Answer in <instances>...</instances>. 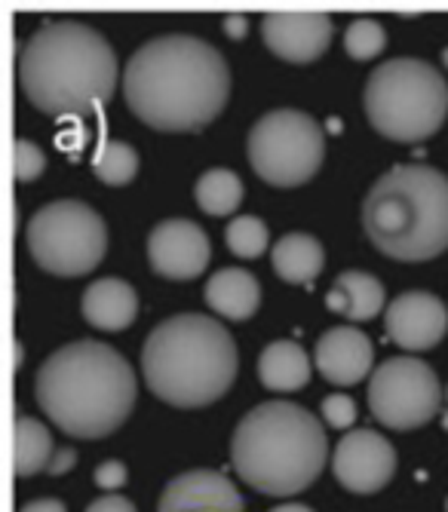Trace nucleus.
<instances>
[{"mask_svg": "<svg viewBox=\"0 0 448 512\" xmlns=\"http://www.w3.org/2000/svg\"><path fill=\"white\" fill-rule=\"evenodd\" d=\"M231 71L212 43L194 34H160L123 68V99L145 126L197 132L228 105Z\"/></svg>", "mask_w": 448, "mask_h": 512, "instance_id": "nucleus-1", "label": "nucleus"}, {"mask_svg": "<svg viewBox=\"0 0 448 512\" xmlns=\"http://www.w3.org/2000/svg\"><path fill=\"white\" fill-rule=\"evenodd\" d=\"M34 396L71 439H105L126 424L139 384L132 365L108 344L74 341L37 368Z\"/></svg>", "mask_w": 448, "mask_h": 512, "instance_id": "nucleus-2", "label": "nucleus"}, {"mask_svg": "<svg viewBox=\"0 0 448 512\" xmlns=\"http://www.w3.org/2000/svg\"><path fill=\"white\" fill-rule=\"evenodd\" d=\"M25 99L50 117H77L105 105L117 89L111 43L83 22L37 28L16 59Z\"/></svg>", "mask_w": 448, "mask_h": 512, "instance_id": "nucleus-3", "label": "nucleus"}, {"mask_svg": "<svg viewBox=\"0 0 448 512\" xmlns=\"http://www.w3.org/2000/svg\"><path fill=\"white\" fill-rule=\"evenodd\" d=\"M329 442L320 417L304 405L274 399L255 405L234 430L231 463L258 494L292 497L313 485L326 467Z\"/></svg>", "mask_w": 448, "mask_h": 512, "instance_id": "nucleus-4", "label": "nucleus"}, {"mask_svg": "<svg viewBox=\"0 0 448 512\" xmlns=\"http://www.w3.org/2000/svg\"><path fill=\"white\" fill-rule=\"evenodd\" d=\"M148 390L175 408H206L237 378V344L212 316L178 313L154 325L142 347Z\"/></svg>", "mask_w": 448, "mask_h": 512, "instance_id": "nucleus-5", "label": "nucleus"}, {"mask_svg": "<svg viewBox=\"0 0 448 512\" xmlns=\"http://www.w3.org/2000/svg\"><path fill=\"white\" fill-rule=\"evenodd\" d=\"M369 243L393 261H430L448 249V175L424 163L387 169L363 200Z\"/></svg>", "mask_w": 448, "mask_h": 512, "instance_id": "nucleus-6", "label": "nucleus"}, {"mask_svg": "<svg viewBox=\"0 0 448 512\" xmlns=\"http://www.w3.org/2000/svg\"><path fill=\"white\" fill-rule=\"evenodd\" d=\"M372 129L390 142L415 145L436 135L448 114V83L424 59H390L378 65L363 89Z\"/></svg>", "mask_w": 448, "mask_h": 512, "instance_id": "nucleus-7", "label": "nucleus"}, {"mask_svg": "<svg viewBox=\"0 0 448 512\" xmlns=\"http://www.w3.org/2000/svg\"><path fill=\"white\" fill-rule=\"evenodd\" d=\"M25 243L40 270L53 276H86L108 252V230L93 206L56 200L28 218Z\"/></svg>", "mask_w": 448, "mask_h": 512, "instance_id": "nucleus-8", "label": "nucleus"}, {"mask_svg": "<svg viewBox=\"0 0 448 512\" xmlns=\"http://www.w3.org/2000/svg\"><path fill=\"white\" fill-rule=\"evenodd\" d=\"M246 154L261 181L274 188H298L320 172L326 138L310 114L277 108L255 120L246 138Z\"/></svg>", "mask_w": 448, "mask_h": 512, "instance_id": "nucleus-9", "label": "nucleus"}, {"mask_svg": "<svg viewBox=\"0 0 448 512\" xmlns=\"http://www.w3.org/2000/svg\"><path fill=\"white\" fill-rule=\"evenodd\" d=\"M442 402L436 371L415 356H393L372 371L369 408L387 430H415L433 421Z\"/></svg>", "mask_w": 448, "mask_h": 512, "instance_id": "nucleus-10", "label": "nucleus"}, {"mask_svg": "<svg viewBox=\"0 0 448 512\" xmlns=\"http://www.w3.org/2000/svg\"><path fill=\"white\" fill-rule=\"evenodd\" d=\"M332 473L350 494H378L396 473V451L375 430H350L332 451Z\"/></svg>", "mask_w": 448, "mask_h": 512, "instance_id": "nucleus-11", "label": "nucleus"}, {"mask_svg": "<svg viewBox=\"0 0 448 512\" xmlns=\"http://www.w3.org/2000/svg\"><path fill=\"white\" fill-rule=\"evenodd\" d=\"M209 258L206 230L191 218H166L148 234V261L157 276L185 283L206 270Z\"/></svg>", "mask_w": 448, "mask_h": 512, "instance_id": "nucleus-12", "label": "nucleus"}, {"mask_svg": "<svg viewBox=\"0 0 448 512\" xmlns=\"http://www.w3.org/2000/svg\"><path fill=\"white\" fill-rule=\"evenodd\" d=\"M332 19L326 13H264L261 40L274 56L292 65H307L320 59L332 43Z\"/></svg>", "mask_w": 448, "mask_h": 512, "instance_id": "nucleus-13", "label": "nucleus"}, {"mask_svg": "<svg viewBox=\"0 0 448 512\" xmlns=\"http://www.w3.org/2000/svg\"><path fill=\"white\" fill-rule=\"evenodd\" d=\"M384 322H387V335L393 338V344H399L409 353H421V350H433L445 338L448 310L433 292L415 289V292L396 295L387 304Z\"/></svg>", "mask_w": 448, "mask_h": 512, "instance_id": "nucleus-14", "label": "nucleus"}, {"mask_svg": "<svg viewBox=\"0 0 448 512\" xmlns=\"http://www.w3.org/2000/svg\"><path fill=\"white\" fill-rule=\"evenodd\" d=\"M157 512H246V503L224 473L191 470L166 482Z\"/></svg>", "mask_w": 448, "mask_h": 512, "instance_id": "nucleus-15", "label": "nucleus"}, {"mask_svg": "<svg viewBox=\"0 0 448 512\" xmlns=\"http://www.w3.org/2000/svg\"><path fill=\"white\" fill-rule=\"evenodd\" d=\"M372 359H375V347L369 335L353 329V325H335V329L323 332L317 350H313V365L335 387L360 384L372 371Z\"/></svg>", "mask_w": 448, "mask_h": 512, "instance_id": "nucleus-16", "label": "nucleus"}, {"mask_svg": "<svg viewBox=\"0 0 448 512\" xmlns=\"http://www.w3.org/2000/svg\"><path fill=\"white\" fill-rule=\"evenodd\" d=\"M80 313L99 332H123L139 313V295L123 279L105 276L83 292Z\"/></svg>", "mask_w": 448, "mask_h": 512, "instance_id": "nucleus-17", "label": "nucleus"}, {"mask_svg": "<svg viewBox=\"0 0 448 512\" xmlns=\"http://www.w3.org/2000/svg\"><path fill=\"white\" fill-rule=\"evenodd\" d=\"M203 298H206L212 313H218L224 319H234V322H243L258 310L261 286H258V279L243 267H221L209 276Z\"/></svg>", "mask_w": 448, "mask_h": 512, "instance_id": "nucleus-18", "label": "nucleus"}, {"mask_svg": "<svg viewBox=\"0 0 448 512\" xmlns=\"http://www.w3.org/2000/svg\"><path fill=\"white\" fill-rule=\"evenodd\" d=\"M326 307L350 322H366L387 310V295L378 276L363 270H344L326 292Z\"/></svg>", "mask_w": 448, "mask_h": 512, "instance_id": "nucleus-19", "label": "nucleus"}, {"mask_svg": "<svg viewBox=\"0 0 448 512\" xmlns=\"http://www.w3.org/2000/svg\"><path fill=\"white\" fill-rule=\"evenodd\" d=\"M313 365L301 344L295 341H271L258 356V378L267 390L292 393L310 384Z\"/></svg>", "mask_w": 448, "mask_h": 512, "instance_id": "nucleus-20", "label": "nucleus"}, {"mask_svg": "<svg viewBox=\"0 0 448 512\" xmlns=\"http://www.w3.org/2000/svg\"><path fill=\"white\" fill-rule=\"evenodd\" d=\"M271 264L283 283L304 286L313 283L326 264V252L317 237L310 234H286L271 249Z\"/></svg>", "mask_w": 448, "mask_h": 512, "instance_id": "nucleus-21", "label": "nucleus"}, {"mask_svg": "<svg viewBox=\"0 0 448 512\" xmlns=\"http://www.w3.org/2000/svg\"><path fill=\"white\" fill-rule=\"evenodd\" d=\"M53 454H56V445H53L50 430L43 427L40 421H34V417L19 414L16 417V448H13V470H16V476L25 479V476H34L40 470H47Z\"/></svg>", "mask_w": 448, "mask_h": 512, "instance_id": "nucleus-22", "label": "nucleus"}, {"mask_svg": "<svg viewBox=\"0 0 448 512\" xmlns=\"http://www.w3.org/2000/svg\"><path fill=\"white\" fill-rule=\"evenodd\" d=\"M194 200L212 218L234 215L243 203V181L231 169H206L194 184Z\"/></svg>", "mask_w": 448, "mask_h": 512, "instance_id": "nucleus-23", "label": "nucleus"}, {"mask_svg": "<svg viewBox=\"0 0 448 512\" xmlns=\"http://www.w3.org/2000/svg\"><path fill=\"white\" fill-rule=\"evenodd\" d=\"M93 172L108 188H123L139 172V154L126 142H105L93 160Z\"/></svg>", "mask_w": 448, "mask_h": 512, "instance_id": "nucleus-24", "label": "nucleus"}, {"mask_svg": "<svg viewBox=\"0 0 448 512\" xmlns=\"http://www.w3.org/2000/svg\"><path fill=\"white\" fill-rule=\"evenodd\" d=\"M224 243L228 249L237 255V258H258L267 252L271 246V234H267V224L255 215H240V218H231L228 227H224Z\"/></svg>", "mask_w": 448, "mask_h": 512, "instance_id": "nucleus-25", "label": "nucleus"}, {"mask_svg": "<svg viewBox=\"0 0 448 512\" xmlns=\"http://www.w3.org/2000/svg\"><path fill=\"white\" fill-rule=\"evenodd\" d=\"M387 43V31L375 19H353L344 31V53L356 62L375 59Z\"/></svg>", "mask_w": 448, "mask_h": 512, "instance_id": "nucleus-26", "label": "nucleus"}, {"mask_svg": "<svg viewBox=\"0 0 448 512\" xmlns=\"http://www.w3.org/2000/svg\"><path fill=\"white\" fill-rule=\"evenodd\" d=\"M43 169H47V154H43L34 142H28V138H16V145H13L16 181H34V178H40Z\"/></svg>", "mask_w": 448, "mask_h": 512, "instance_id": "nucleus-27", "label": "nucleus"}, {"mask_svg": "<svg viewBox=\"0 0 448 512\" xmlns=\"http://www.w3.org/2000/svg\"><path fill=\"white\" fill-rule=\"evenodd\" d=\"M320 414H323V421L332 430H347L356 421V402L350 396H344V393H332V396L323 399Z\"/></svg>", "mask_w": 448, "mask_h": 512, "instance_id": "nucleus-28", "label": "nucleus"}, {"mask_svg": "<svg viewBox=\"0 0 448 512\" xmlns=\"http://www.w3.org/2000/svg\"><path fill=\"white\" fill-rule=\"evenodd\" d=\"M93 479H96L99 488H105V491L114 494L117 488L126 485L129 470H126V463H120V460H105V463H99V470L93 473Z\"/></svg>", "mask_w": 448, "mask_h": 512, "instance_id": "nucleus-29", "label": "nucleus"}, {"mask_svg": "<svg viewBox=\"0 0 448 512\" xmlns=\"http://www.w3.org/2000/svg\"><path fill=\"white\" fill-rule=\"evenodd\" d=\"M86 512H136V506H132V500H126L120 494H105V497L89 503Z\"/></svg>", "mask_w": 448, "mask_h": 512, "instance_id": "nucleus-30", "label": "nucleus"}, {"mask_svg": "<svg viewBox=\"0 0 448 512\" xmlns=\"http://www.w3.org/2000/svg\"><path fill=\"white\" fill-rule=\"evenodd\" d=\"M74 463H77V454H74V448H59L56 454H53V460H50V476H65L68 470H74Z\"/></svg>", "mask_w": 448, "mask_h": 512, "instance_id": "nucleus-31", "label": "nucleus"}, {"mask_svg": "<svg viewBox=\"0 0 448 512\" xmlns=\"http://www.w3.org/2000/svg\"><path fill=\"white\" fill-rule=\"evenodd\" d=\"M221 28H224V34H228L231 40H243V37H246V31H249V22H246V16L231 13V16H224Z\"/></svg>", "mask_w": 448, "mask_h": 512, "instance_id": "nucleus-32", "label": "nucleus"}, {"mask_svg": "<svg viewBox=\"0 0 448 512\" xmlns=\"http://www.w3.org/2000/svg\"><path fill=\"white\" fill-rule=\"evenodd\" d=\"M19 512H68V509H65V503L56 500V497H40V500L25 503Z\"/></svg>", "mask_w": 448, "mask_h": 512, "instance_id": "nucleus-33", "label": "nucleus"}, {"mask_svg": "<svg viewBox=\"0 0 448 512\" xmlns=\"http://www.w3.org/2000/svg\"><path fill=\"white\" fill-rule=\"evenodd\" d=\"M271 512H313V509L304 506V503H280V506H274Z\"/></svg>", "mask_w": 448, "mask_h": 512, "instance_id": "nucleus-34", "label": "nucleus"}, {"mask_svg": "<svg viewBox=\"0 0 448 512\" xmlns=\"http://www.w3.org/2000/svg\"><path fill=\"white\" fill-rule=\"evenodd\" d=\"M442 65H445V71H448V46L442 50Z\"/></svg>", "mask_w": 448, "mask_h": 512, "instance_id": "nucleus-35", "label": "nucleus"}, {"mask_svg": "<svg viewBox=\"0 0 448 512\" xmlns=\"http://www.w3.org/2000/svg\"><path fill=\"white\" fill-rule=\"evenodd\" d=\"M445 512H448V500H445Z\"/></svg>", "mask_w": 448, "mask_h": 512, "instance_id": "nucleus-36", "label": "nucleus"}]
</instances>
